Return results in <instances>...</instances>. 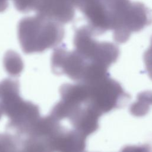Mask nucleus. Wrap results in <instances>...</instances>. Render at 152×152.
Instances as JSON below:
<instances>
[{"label":"nucleus","mask_w":152,"mask_h":152,"mask_svg":"<svg viewBox=\"0 0 152 152\" xmlns=\"http://www.w3.org/2000/svg\"><path fill=\"white\" fill-rule=\"evenodd\" d=\"M59 92L61 99L49 115L59 121H68L74 129L86 137L96 131L102 115L90 104L81 84H63Z\"/></svg>","instance_id":"nucleus-1"},{"label":"nucleus","mask_w":152,"mask_h":152,"mask_svg":"<svg viewBox=\"0 0 152 152\" xmlns=\"http://www.w3.org/2000/svg\"><path fill=\"white\" fill-rule=\"evenodd\" d=\"M17 33L23 51L30 54L56 46L62 41L65 31L62 24L36 14L21 20Z\"/></svg>","instance_id":"nucleus-2"},{"label":"nucleus","mask_w":152,"mask_h":152,"mask_svg":"<svg viewBox=\"0 0 152 152\" xmlns=\"http://www.w3.org/2000/svg\"><path fill=\"white\" fill-rule=\"evenodd\" d=\"M0 106L10 119L9 126L21 134H27L40 119L39 107L21 97L19 84L15 80L0 83Z\"/></svg>","instance_id":"nucleus-3"},{"label":"nucleus","mask_w":152,"mask_h":152,"mask_svg":"<svg viewBox=\"0 0 152 152\" xmlns=\"http://www.w3.org/2000/svg\"><path fill=\"white\" fill-rule=\"evenodd\" d=\"M94 34L88 26L76 29L73 40L74 50L91 72L105 74L117 60L118 50L110 43L97 41Z\"/></svg>","instance_id":"nucleus-4"},{"label":"nucleus","mask_w":152,"mask_h":152,"mask_svg":"<svg viewBox=\"0 0 152 152\" xmlns=\"http://www.w3.org/2000/svg\"><path fill=\"white\" fill-rule=\"evenodd\" d=\"M76 8L84 15L94 34L111 27L112 0H76Z\"/></svg>","instance_id":"nucleus-5"},{"label":"nucleus","mask_w":152,"mask_h":152,"mask_svg":"<svg viewBox=\"0 0 152 152\" xmlns=\"http://www.w3.org/2000/svg\"><path fill=\"white\" fill-rule=\"evenodd\" d=\"M76 0H40L37 14L61 24L72 21L75 15Z\"/></svg>","instance_id":"nucleus-6"},{"label":"nucleus","mask_w":152,"mask_h":152,"mask_svg":"<svg viewBox=\"0 0 152 152\" xmlns=\"http://www.w3.org/2000/svg\"><path fill=\"white\" fill-rule=\"evenodd\" d=\"M151 106V91H144L138 95L137 100L131 106L130 112L135 116H143L149 111Z\"/></svg>","instance_id":"nucleus-7"},{"label":"nucleus","mask_w":152,"mask_h":152,"mask_svg":"<svg viewBox=\"0 0 152 152\" xmlns=\"http://www.w3.org/2000/svg\"><path fill=\"white\" fill-rule=\"evenodd\" d=\"M4 66L7 72L13 77L19 75L23 69V63L21 58L13 51L8 52L5 55Z\"/></svg>","instance_id":"nucleus-8"},{"label":"nucleus","mask_w":152,"mask_h":152,"mask_svg":"<svg viewBox=\"0 0 152 152\" xmlns=\"http://www.w3.org/2000/svg\"><path fill=\"white\" fill-rule=\"evenodd\" d=\"M16 9L22 12L36 10L40 0H12ZM8 6V0H0V12H4Z\"/></svg>","instance_id":"nucleus-9"},{"label":"nucleus","mask_w":152,"mask_h":152,"mask_svg":"<svg viewBox=\"0 0 152 152\" xmlns=\"http://www.w3.org/2000/svg\"><path fill=\"white\" fill-rule=\"evenodd\" d=\"M144 62L148 74L152 79V43L144 55Z\"/></svg>","instance_id":"nucleus-10"},{"label":"nucleus","mask_w":152,"mask_h":152,"mask_svg":"<svg viewBox=\"0 0 152 152\" xmlns=\"http://www.w3.org/2000/svg\"><path fill=\"white\" fill-rule=\"evenodd\" d=\"M2 114H3V113H2V110H1V106H0V118H1V116H2Z\"/></svg>","instance_id":"nucleus-11"}]
</instances>
